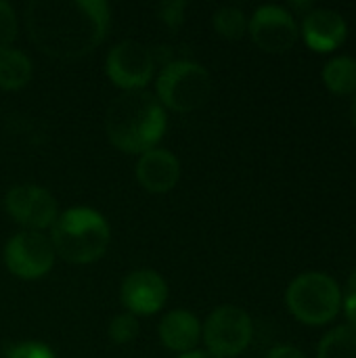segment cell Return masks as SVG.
<instances>
[{
  "label": "cell",
  "instance_id": "obj_21",
  "mask_svg": "<svg viewBox=\"0 0 356 358\" xmlns=\"http://www.w3.org/2000/svg\"><path fill=\"white\" fill-rule=\"evenodd\" d=\"M4 358H55V352L42 342H21L10 346Z\"/></svg>",
  "mask_w": 356,
  "mask_h": 358
},
{
  "label": "cell",
  "instance_id": "obj_26",
  "mask_svg": "<svg viewBox=\"0 0 356 358\" xmlns=\"http://www.w3.org/2000/svg\"><path fill=\"white\" fill-rule=\"evenodd\" d=\"M350 117H353V124H355L356 128V94L355 99H353V107H350Z\"/></svg>",
  "mask_w": 356,
  "mask_h": 358
},
{
  "label": "cell",
  "instance_id": "obj_15",
  "mask_svg": "<svg viewBox=\"0 0 356 358\" xmlns=\"http://www.w3.org/2000/svg\"><path fill=\"white\" fill-rule=\"evenodd\" d=\"M34 73L31 59L19 48H6L0 52V88L19 90L23 88Z\"/></svg>",
  "mask_w": 356,
  "mask_h": 358
},
{
  "label": "cell",
  "instance_id": "obj_23",
  "mask_svg": "<svg viewBox=\"0 0 356 358\" xmlns=\"http://www.w3.org/2000/svg\"><path fill=\"white\" fill-rule=\"evenodd\" d=\"M344 308H346V317H348V325L356 327V268L350 275L348 287H346V300H342Z\"/></svg>",
  "mask_w": 356,
  "mask_h": 358
},
{
  "label": "cell",
  "instance_id": "obj_20",
  "mask_svg": "<svg viewBox=\"0 0 356 358\" xmlns=\"http://www.w3.org/2000/svg\"><path fill=\"white\" fill-rule=\"evenodd\" d=\"M15 38H17V15L8 2L0 0V52L13 48Z\"/></svg>",
  "mask_w": 356,
  "mask_h": 358
},
{
  "label": "cell",
  "instance_id": "obj_22",
  "mask_svg": "<svg viewBox=\"0 0 356 358\" xmlns=\"http://www.w3.org/2000/svg\"><path fill=\"white\" fill-rule=\"evenodd\" d=\"M185 8H187V2H180V0L178 2H162L157 6V15L168 27H178L185 19L183 17Z\"/></svg>",
  "mask_w": 356,
  "mask_h": 358
},
{
  "label": "cell",
  "instance_id": "obj_2",
  "mask_svg": "<svg viewBox=\"0 0 356 358\" xmlns=\"http://www.w3.org/2000/svg\"><path fill=\"white\" fill-rule=\"evenodd\" d=\"M166 109L149 90H126L111 101L105 113V132L124 153L155 149L166 132Z\"/></svg>",
  "mask_w": 356,
  "mask_h": 358
},
{
  "label": "cell",
  "instance_id": "obj_14",
  "mask_svg": "<svg viewBox=\"0 0 356 358\" xmlns=\"http://www.w3.org/2000/svg\"><path fill=\"white\" fill-rule=\"evenodd\" d=\"M159 340L172 352H193L201 340V323L189 310H170L159 321Z\"/></svg>",
  "mask_w": 356,
  "mask_h": 358
},
{
  "label": "cell",
  "instance_id": "obj_17",
  "mask_svg": "<svg viewBox=\"0 0 356 358\" xmlns=\"http://www.w3.org/2000/svg\"><path fill=\"white\" fill-rule=\"evenodd\" d=\"M317 358H356V327L340 325L319 344Z\"/></svg>",
  "mask_w": 356,
  "mask_h": 358
},
{
  "label": "cell",
  "instance_id": "obj_18",
  "mask_svg": "<svg viewBox=\"0 0 356 358\" xmlns=\"http://www.w3.org/2000/svg\"><path fill=\"white\" fill-rule=\"evenodd\" d=\"M250 19L237 6H222L214 13V29L225 40H241L248 31Z\"/></svg>",
  "mask_w": 356,
  "mask_h": 358
},
{
  "label": "cell",
  "instance_id": "obj_5",
  "mask_svg": "<svg viewBox=\"0 0 356 358\" xmlns=\"http://www.w3.org/2000/svg\"><path fill=\"white\" fill-rule=\"evenodd\" d=\"M285 304L300 323L327 325L342 308V289L325 273H304L290 283Z\"/></svg>",
  "mask_w": 356,
  "mask_h": 358
},
{
  "label": "cell",
  "instance_id": "obj_11",
  "mask_svg": "<svg viewBox=\"0 0 356 358\" xmlns=\"http://www.w3.org/2000/svg\"><path fill=\"white\" fill-rule=\"evenodd\" d=\"M168 294L170 292L166 279L151 268L130 273L120 285V300L124 308L134 317H149L162 310Z\"/></svg>",
  "mask_w": 356,
  "mask_h": 358
},
{
  "label": "cell",
  "instance_id": "obj_24",
  "mask_svg": "<svg viewBox=\"0 0 356 358\" xmlns=\"http://www.w3.org/2000/svg\"><path fill=\"white\" fill-rule=\"evenodd\" d=\"M264 358H306L298 348L294 346H277L273 348Z\"/></svg>",
  "mask_w": 356,
  "mask_h": 358
},
{
  "label": "cell",
  "instance_id": "obj_16",
  "mask_svg": "<svg viewBox=\"0 0 356 358\" xmlns=\"http://www.w3.org/2000/svg\"><path fill=\"white\" fill-rule=\"evenodd\" d=\"M323 84L340 96L356 94V61L350 57H336L323 67Z\"/></svg>",
  "mask_w": 356,
  "mask_h": 358
},
{
  "label": "cell",
  "instance_id": "obj_19",
  "mask_svg": "<svg viewBox=\"0 0 356 358\" xmlns=\"http://www.w3.org/2000/svg\"><path fill=\"white\" fill-rule=\"evenodd\" d=\"M138 336V321L134 315H115L109 323V338L113 344H128Z\"/></svg>",
  "mask_w": 356,
  "mask_h": 358
},
{
  "label": "cell",
  "instance_id": "obj_1",
  "mask_svg": "<svg viewBox=\"0 0 356 358\" xmlns=\"http://www.w3.org/2000/svg\"><path fill=\"white\" fill-rule=\"evenodd\" d=\"M111 10L105 0H31L25 27L31 44L61 61L92 52L107 36Z\"/></svg>",
  "mask_w": 356,
  "mask_h": 358
},
{
  "label": "cell",
  "instance_id": "obj_6",
  "mask_svg": "<svg viewBox=\"0 0 356 358\" xmlns=\"http://www.w3.org/2000/svg\"><path fill=\"white\" fill-rule=\"evenodd\" d=\"M254 336L250 315L233 304L216 308L201 327V338L208 352L220 358L239 357L245 352Z\"/></svg>",
  "mask_w": 356,
  "mask_h": 358
},
{
  "label": "cell",
  "instance_id": "obj_12",
  "mask_svg": "<svg viewBox=\"0 0 356 358\" xmlns=\"http://www.w3.org/2000/svg\"><path fill=\"white\" fill-rule=\"evenodd\" d=\"M180 162L168 149H151L136 162V180L149 193H168L178 185Z\"/></svg>",
  "mask_w": 356,
  "mask_h": 358
},
{
  "label": "cell",
  "instance_id": "obj_9",
  "mask_svg": "<svg viewBox=\"0 0 356 358\" xmlns=\"http://www.w3.org/2000/svg\"><path fill=\"white\" fill-rule=\"evenodd\" d=\"M4 208L23 231L36 233L50 229L59 216L55 197L38 185L13 187L4 197Z\"/></svg>",
  "mask_w": 356,
  "mask_h": 358
},
{
  "label": "cell",
  "instance_id": "obj_4",
  "mask_svg": "<svg viewBox=\"0 0 356 358\" xmlns=\"http://www.w3.org/2000/svg\"><path fill=\"white\" fill-rule=\"evenodd\" d=\"M212 94V78L208 69L193 61H170L155 80V96L162 107L189 113L208 103Z\"/></svg>",
  "mask_w": 356,
  "mask_h": 358
},
{
  "label": "cell",
  "instance_id": "obj_3",
  "mask_svg": "<svg viewBox=\"0 0 356 358\" xmlns=\"http://www.w3.org/2000/svg\"><path fill=\"white\" fill-rule=\"evenodd\" d=\"M50 243L57 256L71 264H90L105 256L111 231L107 220L90 208H71L50 227Z\"/></svg>",
  "mask_w": 356,
  "mask_h": 358
},
{
  "label": "cell",
  "instance_id": "obj_10",
  "mask_svg": "<svg viewBox=\"0 0 356 358\" xmlns=\"http://www.w3.org/2000/svg\"><path fill=\"white\" fill-rule=\"evenodd\" d=\"M248 34L260 50L285 52L296 44L300 29L294 15L285 6L266 4L252 15L248 23Z\"/></svg>",
  "mask_w": 356,
  "mask_h": 358
},
{
  "label": "cell",
  "instance_id": "obj_13",
  "mask_svg": "<svg viewBox=\"0 0 356 358\" xmlns=\"http://www.w3.org/2000/svg\"><path fill=\"white\" fill-rule=\"evenodd\" d=\"M348 27L340 13L332 8H311L302 21L304 42L317 52L336 50L346 40Z\"/></svg>",
  "mask_w": 356,
  "mask_h": 358
},
{
  "label": "cell",
  "instance_id": "obj_25",
  "mask_svg": "<svg viewBox=\"0 0 356 358\" xmlns=\"http://www.w3.org/2000/svg\"><path fill=\"white\" fill-rule=\"evenodd\" d=\"M178 358H220L208 350H193V352H187V355H180Z\"/></svg>",
  "mask_w": 356,
  "mask_h": 358
},
{
  "label": "cell",
  "instance_id": "obj_8",
  "mask_svg": "<svg viewBox=\"0 0 356 358\" xmlns=\"http://www.w3.org/2000/svg\"><path fill=\"white\" fill-rule=\"evenodd\" d=\"M55 256L50 239L36 231H19L4 248V264L8 273L25 281L44 277L52 268Z\"/></svg>",
  "mask_w": 356,
  "mask_h": 358
},
{
  "label": "cell",
  "instance_id": "obj_7",
  "mask_svg": "<svg viewBox=\"0 0 356 358\" xmlns=\"http://www.w3.org/2000/svg\"><path fill=\"white\" fill-rule=\"evenodd\" d=\"M155 52L136 42V40H122L109 52L105 61V69L109 80L126 90H143L155 71Z\"/></svg>",
  "mask_w": 356,
  "mask_h": 358
}]
</instances>
